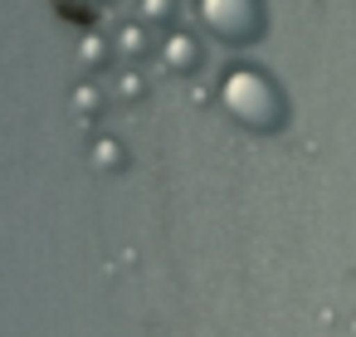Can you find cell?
I'll return each mask as SVG.
<instances>
[{
	"mask_svg": "<svg viewBox=\"0 0 356 337\" xmlns=\"http://www.w3.org/2000/svg\"><path fill=\"white\" fill-rule=\"evenodd\" d=\"M220 108L249 132H278L288 123V93L259 64H234L220 79Z\"/></svg>",
	"mask_w": 356,
	"mask_h": 337,
	"instance_id": "cell-1",
	"label": "cell"
},
{
	"mask_svg": "<svg viewBox=\"0 0 356 337\" xmlns=\"http://www.w3.org/2000/svg\"><path fill=\"white\" fill-rule=\"evenodd\" d=\"M195 15L205 25V35H215L220 45H254L268 30V10L264 0H195Z\"/></svg>",
	"mask_w": 356,
	"mask_h": 337,
	"instance_id": "cell-2",
	"label": "cell"
},
{
	"mask_svg": "<svg viewBox=\"0 0 356 337\" xmlns=\"http://www.w3.org/2000/svg\"><path fill=\"white\" fill-rule=\"evenodd\" d=\"M161 59H166V69H176V74H191L195 64H200V40L195 35H171L166 40V49H161Z\"/></svg>",
	"mask_w": 356,
	"mask_h": 337,
	"instance_id": "cell-3",
	"label": "cell"
},
{
	"mask_svg": "<svg viewBox=\"0 0 356 337\" xmlns=\"http://www.w3.org/2000/svg\"><path fill=\"white\" fill-rule=\"evenodd\" d=\"M147 20H171V0H142Z\"/></svg>",
	"mask_w": 356,
	"mask_h": 337,
	"instance_id": "cell-4",
	"label": "cell"
},
{
	"mask_svg": "<svg viewBox=\"0 0 356 337\" xmlns=\"http://www.w3.org/2000/svg\"><path fill=\"white\" fill-rule=\"evenodd\" d=\"M83 6H103V0H83Z\"/></svg>",
	"mask_w": 356,
	"mask_h": 337,
	"instance_id": "cell-5",
	"label": "cell"
}]
</instances>
